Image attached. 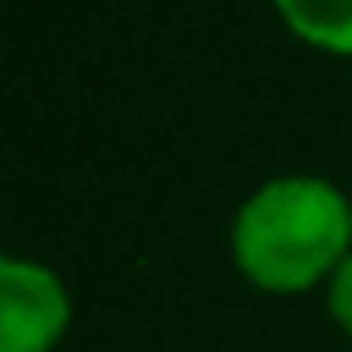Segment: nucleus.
Here are the masks:
<instances>
[{"label":"nucleus","instance_id":"nucleus-1","mask_svg":"<svg viewBox=\"0 0 352 352\" xmlns=\"http://www.w3.org/2000/svg\"><path fill=\"white\" fill-rule=\"evenodd\" d=\"M227 241L256 289L304 294L352 256V203L323 174H280L246 193Z\"/></svg>","mask_w":352,"mask_h":352},{"label":"nucleus","instance_id":"nucleus-3","mask_svg":"<svg viewBox=\"0 0 352 352\" xmlns=\"http://www.w3.org/2000/svg\"><path fill=\"white\" fill-rule=\"evenodd\" d=\"M294 39L352 58V0H275Z\"/></svg>","mask_w":352,"mask_h":352},{"label":"nucleus","instance_id":"nucleus-2","mask_svg":"<svg viewBox=\"0 0 352 352\" xmlns=\"http://www.w3.org/2000/svg\"><path fill=\"white\" fill-rule=\"evenodd\" d=\"M73 328L63 275L30 256L0 251V352H54Z\"/></svg>","mask_w":352,"mask_h":352},{"label":"nucleus","instance_id":"nucleus-4","mask_svg":"<svg viewBox=\"0 0 352 352\" xmlns=\"http://www.w3.org/2000/svg\"><path fill=\"white\" fill-rule=\"evenodd\" d=\"M323 304H328V318L352 338V256L333 270V280L323 285Z\"/></svg>","mask_w":352,"mask_h":352}]
</instances>
